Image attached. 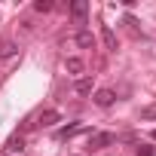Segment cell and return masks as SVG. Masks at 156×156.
I'll return each mask as SVG.
<instances>
[{
	"label": "cell",
	"mask_w": 156,
	"mask_h": 156,
	"mask_svg": "<svg viewBox=\"0 0 156 156\" xmlns=\"http://www.w3.org/2000/svg\"><path fill=\"white\" fill-rule=\"evenodd\" d=\"M52 9V0H37L34 3V12H49Z\"/></svg>",
	"instance_id": "cell-12"
},
{
	"label": "cell",
	"mask_w": 156,
	"mask_h": 156,
	"mask_svg": "<svg viewBox=\"0 0 156 156\" xmlns=\"http://www.w3.org/2000/svg\"><path fill=\"white\" fill-rule=\"evenodd\" d=\"M73 92L76 95H92V76H80V80L73 83Z\"/></svg>",
	"instance_id": "cell-8"
},
{
	"label": "cell",
	"mask_w": 156,
	"mask_h": 156,
	"mask_svg": "<svg viewBox=\"0 0 156 156\" xmlns=\"http://www.w3.org/2000/svg\"><path fill=\"white\" fill-rule=\"evenodd\" d=\"M138 156H156L153 147H138Z\"/></svg>",
	"instance_id": "cell-14"
},
{
	"label": "cell",
	"mask_w": 156,
	"mask_h": 156,
	"mask_svg": "<svg viewBox=\"0 0 156 156\" xmlns=\"http://www.w3.org/2000/svg\"><path fill=\"white\" fill-rule=\"evenodd\" d=\"M92 101H95L98 107H110V104L116 101V92H113V89H95V92H92Z\"/></svg>",
	"instance_id": "cell-2"
},
{
	"label": "cell",
	"mask_w": 156,
	"mask_h": 156,
	"mask_svg": "<svg viewBox=\"0 0 156 156\" xmlns=\"http://www.w3.org/2000/svg\"><path fill=\"white\" fill-rule=\"evenodd\" d=\"M113 141H116L113 132H92V135H89V147H92V150H104V147H110Z\"/></svg>",
	"instance_id": "cell-1"
},
{
	"label": "cell",
	"mask_w": 156,
	"mask_h": 156,
	"mask_svg": "<svg viewBox=\"0 0 156 156\" xmlns=\"http://www.w3.org/2000/svg\"><path fill=\"white\" fill-rule=\"evenodd\" d=\"M6 150H9V153H22V150H25V138H22V135H12L9 144H6Z\"/></svg>",
	"instance_id": "cell-11"
},
{
	"label": "cell",
	"mask_w": 156,
	"mask_h": 156,
	"mask_svg": "<svg viewBox=\"0 0 156 156\" xmlns=\"http://www.w3.org/2000/svg\"><path fill=\"white\" fill-rule=\"evenodd\" d=\"M98 37H101V43H104V49H116V34L110 31V25H101V31H98Z\"/></svg>",
	"instance_id": "cell-7"
},
{
	"label": "cell",
	"mask_w": 156,
	"mask_h": 156,
	"mask_svg": "<svg viewBox=\"0 0 156 156\" xmlns=\"http://www.w3.org/2000/svg\"><path fill=\"white\" fill-rule=\"evenodd\" d=\"M141 116H144V119H156V107H147V110H141Z\"/></svg>",
	"instance_id": "cell-13"
},
{
	"label": "cell",
	"mask_w": 156,
	"mask_h": 156,
	"mask_svg": "<svg viewBox=\"0 0 156 156\" xmlns=\"http://www.w3.org/2000/svg\"><path fill=\"white\" fill-rule=\"evenodd\" d=\"M70 16L76 25H86V16H89V6H86V0H73L70 3Z\"/></svg>",
	"instance_id": "cell-3"
},
{
	"label": "cell",
	"mask_w": 156,
	"mask_h": 156,
	"mask_svg": "<svg viewBox=\"0 0 156 156\" xmlns=\"http://www.w3.org/2000/svg\"><path fill=\"white\" fill-rule=\"evenodd\" d=\"M58 119H61V113H58V110H52V107H49V110H43V113H40V116H37V126H40V129H49V126H55V122H58Z\"/></svg>",
	"instance_id": "cell-6"
},
{
	"label": "cell",
	"mask_w": 156,
	"mask_h": 156,
	"mask_svg": "<svg viewBox=\"0 0 156 156\" xmlns=\"http://www.w3.org/2000/svg\"><path fill=\"white\" fill-rule=\"evenodd\" d=\"M64 70H67L70 76H76V80H80V73L86 70V64H83V58H76V55H70V58H64Z\"/></svg>",
	"instance_id": "cell-4"
},
{
	"label": "cell",
	"mask_w": 156,
	"mask_h": 156,
	"mask_svg": "<svg viewBox=\"0 0 156 156\" xmlns=\"http://www.w3.org/2000/svg\"><path fill=\"white\" fill-rule=\"evenodd\" d=\"M80 132H86V126H83V122H73V126L61 129V132H58V138L64 141V138H73V135H80Z\"/></svg>",
	"instance_id": "cell-10"
},
{
	"label": "cell",
	"mask_w": 156,
	"mask_h": 156,
	"mask_svg": "<svg viewBox=\"0 0 156 156\" xmlns=\"http://www.w3.org/2000/svg\"><path fill=\"white\" fill-rule=\"evenodd\" d=\"M12 55H19V43L16 40H3L0 43V58H12Z\"/></svg>",
	"instance_id": "cell-9"
},
{
	"label": "cell",
	"mask_w": 156,
	"mask_h": 156,
	"mask_svg": "<svg viewBox=\"0 0 156 156\" xmlns=\"http://www.w3.org/2000/svg\"><path fill=\"white\" fill-rule=\"evenodd\" d=\"M73 43L80 46V49H92V46H95V34L83 28V31H76V34H73Z\"/></svg>",
	"instance_id": "cell-5"
}]
</instances>
